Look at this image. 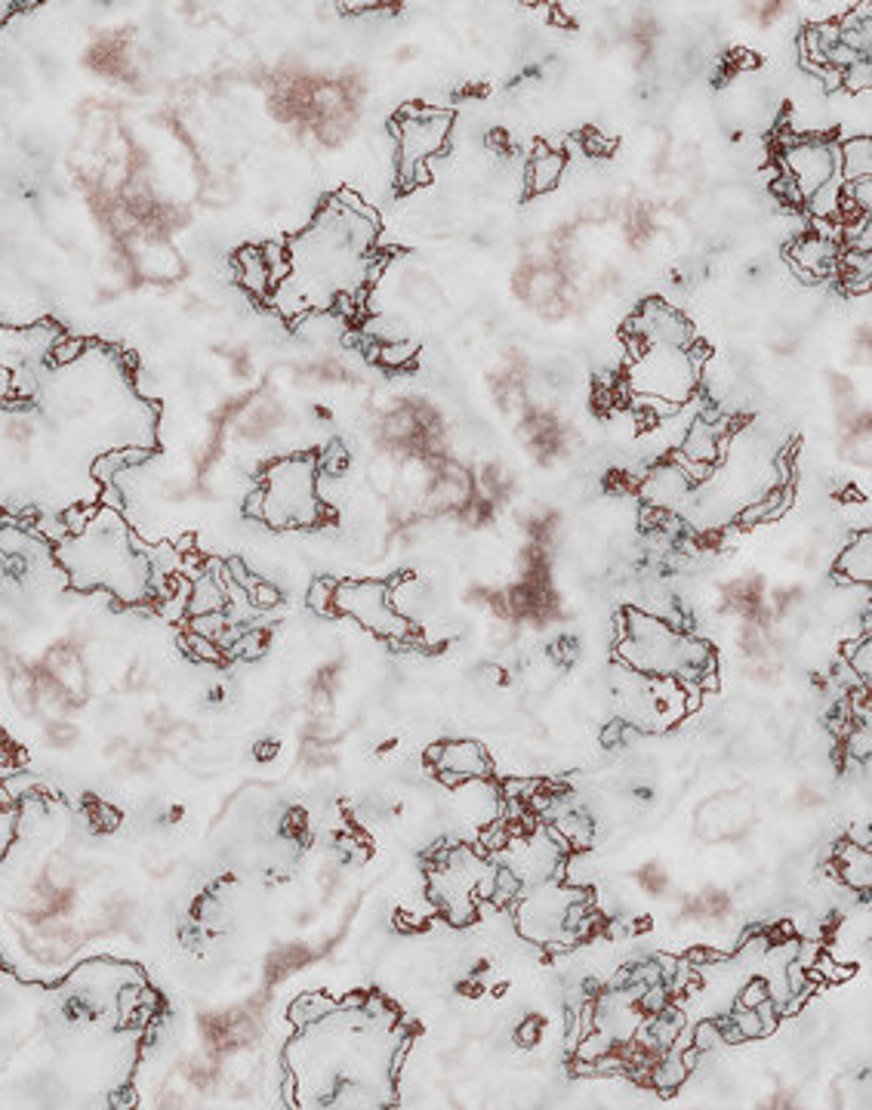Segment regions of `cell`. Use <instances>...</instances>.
I'll use <instances>...</instances> for the list:
<instances>
[{"mask_svg":"<svg viewBox=\"0 0 872 1110\" xmlns=\"http://www.w3.org/2000/svg\"><path fill=\"white\" fill-rule=\"evenodd\" d=\"M358 207L355 191L333 195L312 226L287 244L290 272L268 297L284 318L333 309L336 299L355 297L374 278L379 217H364Z\"/></svg>","mask_w":872,"mask_h":1110,"instance_id":"cell-1","label":"cell"},{"mask_svg":"<svg viewBox=\"0 0 872 1110\" xmlns=\"http://www.w3.org/2000/svg\"><path fill=\"white\" fill-rule=\"evenodd\" d=\"M56 559L71 574L78 590L106 586L124 602H142L152 595V564L133 549L126 525L114 506H99L87 528L65 537Z\"/></svg>","mask_w":872,"mask_h":1110,"instance_id":"cell-2","label":"cell"},{"mask_svg":"<svg viewBox=\"0 0 872 1110\" xmlns=\"http://www.w3.org/2000/svg\"><path fill=\"white\" fill-rule=\"evenodd\" d=\"M617 660L626 670L656 679H700L703 673L716 670L713 648L706 641L675 629L670 620L644 614V611H626V626L617 641Z\"/></svg>","mask_w":872,"mask_h":1110,"instance_id":"cell-3","label":"cell"},{"mask_svg":"<svg viewBox=\"0 0 872 1110\" xmlns=\"http://www.w3.org/2000/svg\"><path fill=\"white\" fill-rule=\"evenodd\" d=\"M247 513L272 528H314L324 518L318 497V460L284 457L265 470L260 487L250 494Z\"/></svg>","mask_w":872,"mask_h":1110,"instance_id":"cell-4","label":"cell"},{"mask_svg":"<svg viewBox=\"0 0 872 1110\" xmlns=\"http://www.w3.org/2000/svg\"><path fill=\"white\" fill-rule=\"evenodd\" d=\"M700 361L691 355V349L675 345H641L636 359L629 361V386L644 402L660 405H685L694 395Z\"/></svg>","mask_w":872,"mask_h":1110,"instance_id":"cell-5","label":"cell"},{"mask_svg":"<svg viewBox=\"0 0 872 1110\" xmlns=\"http://www.w3.org/2000/svg\"><path fill=\"white\" fill-rule=\"evenodd\" d=\"M333 611L355 617L364 629L389 639H405L410 620L395 608V586L386 580H345L336 583Z\"/></svg>","mask_w":872,"mask_h":1110,"instance_id":"cell-6","label":"cell"},{"mask_svg":"<svg viewBox=\"0 0 872 1110\" xmlns=\"http://www.w3.org/2000/svg\"><path fill=\"white\" fill-rule=\"evenodd\" d=\"M451 124L453 114L441 109H407L391 121L395 142H398V171H401L405 183L420 179L426 161L444 149Z\"/></svg>","mask_w":872,"mask_h":1110,"instance_id":"cell-7","label":"cell"},{"mask_svg":"<svg viewBox=\"0 0 872 1110\" xmlns=\"http://www.w3.org/2000/svg\"><path fill=\"white\" fill-rule=\"evenodd\" d=\"M783 176L793 183V188L802 198V207L820 186H826L839 173V142L829 140H805L790 145L783 157Z\"/></svg>","mask_w":872,"mask_h":1110,"instance_id":"cell-8","label":"cell"},{"mask_svg":"<svg viewBox=\"0 0 872 1110\" xmlns=\"http://www.w3.org/2000/svg\"><path fill=\"white\" fill-rule=\"evenodd\" d=\"M429 759L435 762L438 778L448 787H460L466 781H482L490 774V759L478 744L472 740H453L444 747H435L429 752Z\"/></svg>","mask_w":872,"mask_h":1110,"instance_id":"cell-9","label":"cell"},{"mask_svg":"<svg viewBox=\"0 0 872 1110\" xmlns=\"http://www.w3.org/2000/svg\"><path fill=\"white\" fill-rule=\"evenodd\" d=\"M641 345H675V349H691L694 343V333H691V325H687L682 315L663 306V303H648L641 309L639 321Z\"/></svg>","mask_w":872,"mask_h":1110,"instance_id":"cell-10","label":"cell"},{"mask_svg":"<svg viewBox=\"0 0 872 1110\" xmlns=\"http://www.w3.org/2000/svg\"><path fill=\"white\" fill-rule=\"evenodd\" d=\"M836 578L841 583H863L870 586L872 580V534H857L848 547L841 549L839 562H836Z\"/></svg>","mask_w":872,"mask_h":1110,"instance_id":"cell-11","label":"cell"},{"mask_svg":"<svg viewBox=\"0 0 872 1110\" xmlns=\"http://www.w3.org/2000/svg\"><path fill=\"white\" fill-rule=\"evenodd\" d=\"M682 454L713 466L725 454V432H721V426L709 422V417H697V420L691 422V432H687L685 444H682Z\"/></svg>","mask_w":872,"mask_h":1110,"instance_id":"cell-12","label":"cell"},{"mask_svg":"<svg viewBox=\"0 0 872 1110\" xmlns=\"http://www.w3.org/2000/svg\"><path fill=\"white\" fill-rule=\"evenodd\" d=\"M836 873L839 879L848 886V889H857V892H870L872 886V855L870 848L854 843L841 845V851H836Z\"/></svg>","mask_w":872,"mask_h":1110,"instance_id":"cell-13","label":"cell"},{"mask_svg":"<svg viewBox=\"0 0 872 1110\" xmlns=\"http://www.w3.org/2000/svg\"><path fill=\"white\" fill-rule=\"evenodd\" d=\"M687 491H691V482L685 479V472L672 466V463L656 466L644 482V497L654 506H672L675 501H682Z\"/></svg>","mask_w":872,"mask_h":1110,"instance_id":"cell-14","label":"cell"},{"mask_svg":"<svg viewBox=\"0 0 872 1110\" xmlns=\"http://www.w3.org/2000/svg\"><path fill=\"white\" fill-rule=\"evenodd\" d=\"M793 260L798 263V268H802V275H808V278H820L824 272H829V268L836 266L839 251H836V244H832V241H824V238L810 235V238H802V241L795 244Z\"/></svg>","mask_w":872,"mask_h":1110,"instance_id":"cell-15","label":"cell"},{"mask_svg":"<svg viewBox=\"0 0 872 1110\" xmlns=\"http://www.w3.org/2000/svg\"><path fill=\"white\" fill-rule=\"evenodd\" d=\"M841 183H857L872 176V142L870 136H851L839 142Z\"/></svg>","mask_w":872,"mask_h":1110,"instance_id":"cell-16","label":"cell"},{"mask_svg":"<svg viewBox=\"0 0 872 1110\" xmlns=\"http://www.w3.org/2000/svg\"><path fill=\"white\" fill-rule=\"evenodd\" d=\"M234 263H238V282L244 284L253 297H272V278H268V266H265L260 248H244V251L238 253Z\"/></svg>","mask_w":872,"mask_h":1110,"instance_id":"cell-17","label":"cell"},{"mask_svg":"<svg viewBox=\"0 0 872 1110\" xmlns=\"http://www.w3.org/2000/svg\"><path fill=\"white\" fill-rule=\"evenodd\" d=\"M210 611H225V586L213 574H201L191 583L188 614L198 617V614H210Z\"/></svg>","mask_w":872,"mask_h":1110,"instance_id":"cell-18","label":"cell"},{"mask_svg":"<svg viewBox=\"0 0 872 1110\" xmlns=\"http://www.w3.org/2000/svg\"><path fill=\"white\" fill-rule=\"evenodd\" d=\"M561 173H564V155L559 152H549V149H540L537 157L530 161L528 179L533 191H549V188L559 186Z\"/></svg>","mask_w":872,"mask_h":1110,"instance_id":"cell-19","label":"cell"},{"mask_svg":"<svg viewBox=\"0 0 872 1110\" xmlns=\"http://www.w3.org/2000/svg\"><path fill=\"white\" fill-rule=\"evenodd\" d=\"M845 651H848V655H845V660L851 663V670H854L857 679L870 682V675H872V639L870 636H863V639L854 641V645H848Z\"/></svg>","mask_w":872,"mask_h":1110,"instance_id":"cell-20","label":"cell"},{"mask_svg":"<svg viewBox=\"0 0 872 1110\" xmlns=\"http://www.w3.org/2000/svg\"><path fill=\"white\" fill-rule=\"evenodd\" d=\"M687 1074H691V1070H687L685 1064H682V1058H678V1055H672V1058H666V1064H663V1067H660V1070L654 1074L656 1089H660V1092L672 1095L675 1089H678V1086H682V1082H685Z\"/></svg>","mask_w":872,"mask_h":1110,"instance_id":"cell-21","label":"cell"},{"mask_svg":"<svg viewBox=\"0 0 872 1110\" xmlns=\"http://www.w3.org/2000/svg\"><path fill=\"white\" fill-rule=\"evenodd\" d=\"M229 626L232 624H229L225 611H210V614H198V617H195V629H191V633H198V636H207V639L217 641L219 633H225Z\"/></svg>","mask_w":872,"mask_h":1110,"instance_id":"cell-22","label":"cell"},{"mask_svg":"<svg viewBox=\"0 0 872 1110\" xmlns=\"http://www.w3.org/2000/svg\"><path fill=\"white\" fill-rule=\"evenodd\" d=\"M333 593H336V583H330V580H314L312 590H309V608L318 611V614H336V611H333Z\"/></svg>","mask_w":872,"mask_h":1110,"instance_id":"cell-23","label":"cell"},{"mask_svg":"<svg viewBox=\"0 0 872 1110\" xmlns=\"http://www.w3.org/2000/svg\"><path fill=\"white\" fill-rule=\"evenodd\" d=\"M247 595H250V605H253V608H260V611L275 608V605L280 602L278 590H275V586H268V583L260 578H253V583L247 586Z\"/></svg>","mask_w":872,"mask_h":1110,"instance_id":"cell-24","label":"cell"},{"mask_svg":"<svg viewBox=\"0 0 872 1110\" xmlns=\"http://www.w3.org/2000/svg\"><path fill=\"white\" fill-rule=\"evenodd\" d=\"M731 1021L737 1024V1027H740L743 1040H759V1036H764L762 1018H759V1012H755V1009H743V1005H737V1012H733Z\"/></svg>","mask_w":872,"mask_h":1110,"instance_id":"cell-25","label":"cell"},{"mask_svg":"<svg viewBox=\"0 0 872 1110\" xmlns=\"http://www.w3.org/2000/svg\"><path fill=\"white\" fill-rule=\"evenodd\" d=\"M691 1046H697L700 1052L721 1046V1031L716 1021H700L697 1027H691Z\"/></svg>","mask_w":872,"mask_h":1110,"instance_id":"cell-26","label":"cell"},{"mask_svg":"<svg viewBox=\"0 0 872 1110\" xmlns=\"http://www.w3.org/2000/svg\"><path fill=\"white\" fill-rule=\"evenodd\" d=\"M186 648L191 651V655L198 657V660H207V663H217V660H222V651H219L217 641L207 639V636H198V633H188Z\"/></svg>","mask_w":872,"mask_h":1110,"instance_id":"cell-27","label":"cell"},{"mask_svg":"<svg viewBox=\"0 0 872 1110\" xmlns=\"http://www.w3.org/2000/svg\"><path fill=\"white\" fill-rule=\"evenodd\" d=\"M16 821L19 814L13 812V809H3V812H0V858L10 851V845L16 839Z\"/></svg>","mask_w":872,"mask_h":1110,"instance_id":"cell-28","label":"cell"},{"mask_svg":"<svg viewBox=\"0 0 872 1110\" xmlns=\"http://www.w3.org/2000/svg\"><path fill=\"white\" fill-rule=\"evenodd\" d=\"M841 84H845L848 90H863V87H870V63H857L851 65L848 72H841Z\"/></svg>","mask_w":872,"mask_h":1110,"instance_id":"cell-29","label":"cell"},{"mask_svg":"<svg viewBox=\"0 0 872 1110\" xmlns=\"http://www.w3.org/2000/svg\"><path fill=\"white\" fill-rule=\"evenodd\" d=\"M764 1000H768V981H764V978H752V981L743 987V993H740V1005H743V1009H755V1005Z\"/></svg>","mask_w":872,"mask_h":1110,"instance_id":"cell-30","label":"cell"},{"mask_svg":"<svg viewBox=\"0 0 872 1110\" xmlns=\"http://www.w3.org/2000/svg\"><path fill=\"white\" fill-rule=\"evenodd\" d=\"M845 750L851 752L854 759H870V725L857 728L848 735V747Z\"/></svg>","mask_w":872,"mask_h":1110,"instance_id":"cell-31","label":"cell"},{"mask_svg":"<svg viewBox=\"0 0 872 1110\" xmlns=\"http://www.w3.org/2000/svg\"><path fill=\"white\" fill-rule=\"evenodd\" d=\"M80 352H84V340H75V337H65L63 343L53 349V359H56V361H71V359H78Z\"/></svg>","mask_w":872,"mask_h":1110,"instance_id":"cell-32","label":"cell"},{"mask_svg":"<svg viewBox=\"0 0 872 1110\" xmlns=\"http://www.w3.org/2000/svg\"><path fill=\"white\" fill-rule=\"evenodd\" d=\"M537 1040H540V1021L537 1018H528L521 1027H518V1043L521 1046H537Z\"/></svg>","mask_w":872,"mask_h":1110,"instance_id":"cell-33","label":"cell"},{"mask_svg":"<svg viewBox=\"0 0 872 1110\" xmlns=\"http://www.w3.org/2000/svg\"><path fill=\"white\" fill-rule=\"evenodd\" d=\"M413 352H417L413 345H405V352H401V349H395V345H386V349H383V359L389 361V364H405L407 361L405 355H413Z\"/></svg>","mask_w":872,"mask_h":1110,"instance_id":"cell-34","label":"cell"}]
</instances>
